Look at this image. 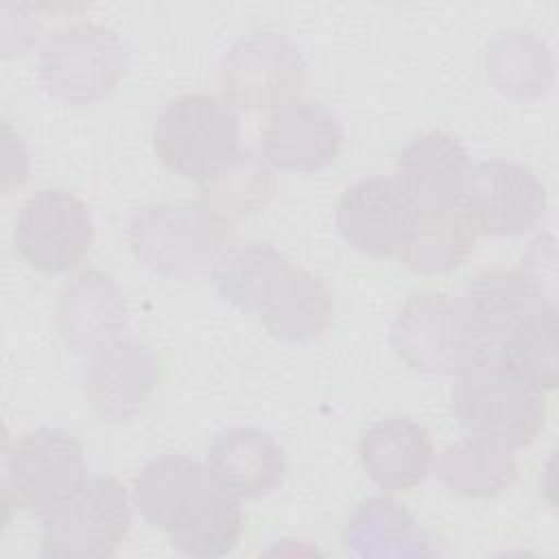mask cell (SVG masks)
<instances>
[{"mask_svg": "<svg viewBox=\"0 0 559 559\" xmlns=\"http://www.w3.org/2000/svg\"><path fill=\"white\" fill-rule=\"evenodd\" d=\"M133 500L142 520L190 557H223L245 531L240 500L223 493L205 465L186 454L151 459L133 480Z\"/></svg>", "mask_w": 559, "mask_h": 559, "instance_id": "1", "label": "cell"}, {"mask_svg": "<svg viewBox=\"0 0 559 559\" xmlns=\"http://www.w3.org/2000/svg\"><path fill=\"white\" fill-rule=\"evenodd\" d=\"M454 376L452 408L469 435L509 450L528 448L537 439L546 417L542 393L498 352L472 356Z\"/></svg>", "mask_w": 559, "mask_h": 559, "instance_id": "2", "label": "cell"}, {"mask_svg": "<svg viewBox=\"0 0 559 559\" xmlns=\"http://www.w3.org/2000/svg\"><path fill=\"white\" fill-rule=\"evenodd\" d=\"M127 242L142 266L186 282L212 273L234 245V225L199 201L146 203L131 214Z\"/></svg>", "mask_w": 559, "mask_h": 559, "instance_id": "3", "label": "cell"}, {"mask_svg": "<svg viewBox=\"0 0 559 559\" xmlns=\"http://www.w3.org/2000/svg\"><path fill=\"white\" fill-rule=\"evenodd\" d=\"M153 148L170 173L199 183L242 151L240 118L221 96L179 94L162 107L153 124Z\"/></svg>", "mask_w": 559, "mask_h": 559, "instance_id": "4", "label": "cell"}, {"mask_svg": "<svg viewBox=\"0 0 559 559\" xmlns=\"http://www.w3.org/2000/svg\"><path fill=\"white\" fill-rule=\"evenodd\" d=\"M124 66L127 48L118 33L90 20L52 31L37 55L41 85L68 105H94L111 96Z\"/></svg>", "mask_w": 559, "mask_h": 559, "instance_id": "5", "label": "cell"}, {"mask_svg": "<svg viewBox=\"0 0 559 559\" xmlns=\"http://www.w3.org/2000/svg\"><path fill=\"white\" fill-rule=\"evenodd\" d=\"M85 480L83 445L61 428H33L11 439L2 456V500L39 522Z\"/></svg>", "mask_w": 559, "mask_h": 559, "instance_id": "6", "label": "cell"}, {"mask_svg": "<svg viewBox=\"0 0 559 559\" xmlns=\"http://www.w3.org/2000/svg\"><path fill=\"white\" fill-rule=\"evenodd\" d=\"M131 531V496L114 476L85 480L41 520L44 557H111Z\"/></svg>", "mask_w": 559, "mask_h": 559, "instance_id": "7", "label": "cell"}, {"mask_svg": "<svg viewBox=\"0 0 559 559\" xmlns=\"http://www.w3.org/2000/svg\"><path fill=\"white\" fill-rule=\"evenodd\" d=\"M299 46L277 31H253L236 39L218 63V85L231 107L247 111L280 109L306 87Z\"/></svg>", "mask_w": 559, "mask_h": 559, "instance_id": "8", "label": "cell"}, {"mask_svg": "<svg viewBox=\"0 0 559 559\" xmlns=\"http://www.w3.org/2000/svg\"><path fill=\"white\" fill-rule=\"evenodd\" d=\"M389 341L408 369L428 376H452L474 356L459 301L441 290L406 297L393 314Z\"/></svg>", "mask_w": 559, "mask_h": 559, "instance_id": "9", "label": "cell"}, {"mask_svg": "<svg viewBox=\"0 0 559 559\" xmlns=\"http://www.w3.org/2000/svg\"><path fill=\"white\" fill-rule=\"evenodd\" d=\"M15 251L39 273L61 275L76 269L94 242V218L74 192L44 188L31 194L15 221Z\"/></svg>", "mask_w": 559, "mask_h": 559, "instance_id": "10", "label": "cell"}, {"mask_svg": "<svg viewBox=\"0 0 559 559\" xmlns=\"http://www.w3.org/2000/svg\"><path fill=\"white\" fill-rule=\"evenodd\" d=\"M461 205L478 236L515 238L542 223L548 197L533 168L511 159H489L472 166Z\"/></svg>", "mask_w": 559, "mask_h": 559, "instance_id": "11", "label": "cell"}, {"mask_svg": "<svg viewBox=\"0 0 559 559\" xmlns=\"http://www.w3.org/2000/svg\"><path fill=\"white\" fill-rule=\"evenodd\" d=\"M474 356L498 352L526 321L548 306L518 269L493 266L476 273L456 297Z\"/></svg>", "mask_w": 559, "mask_h": 559, "instance_id": "12", "label": "cell"}, {"mask_svg": "<svg viewBox=\"0 0 559 559\" xmlns=\"http://www.w3.org/2000/svg\"><path fill=\"white\" fill-rule=\"evenodd\" d=\"M159 378L153 349L138 338L118 336L90 352L83 386L96 415L109 424L129 421L142 413Z\"/></svg>", "mask_w": 559, "mask_h": 559, "instance_id": "13", "label": "cell"}, {"mask_svg": "<svg viewBox=\"0 0 559 559\" xmlns=\"http://www.w3.org/2000/svg\"><path fill=\"white\" fill-rule=\"evenodd\" d=\"M415 207L393 177L369 175L347 186L336 203L341 238L356 251L384 260L397 255Z\"/></svg>", "mask_w": 559, "mask_h": 559, "instance_id": "14", "label": "cell"}, {"mask_svg": "<svg viewBox=\"0 0 559 559\" xmlns=\"http://www.w3.org/2000/svg\"><path fill=\"white\" fill-rule=\"evenodd\" d=\"M343 124L321 100H293L273 111L260 135L262 159L277 170L319 173L338 157Z\"/></svg>", "mask_w": 559, "mask_h": 559, "instance_id": "15", "label": "cell"}, {"mask_svg": "<svg viewBox=\"0 0 559 559\" xmlns=\"http://www.w3.org/2000/svg\"><path fill=\"white\" fill-rule=\"evenodd\" d=\"M127 321L124 293L116 277L100 269L72 275L55 301L57 330L63 343L79 354H90L122 336Z\"/></svg>", "mask_w": 559, "mask_h": 559, "instance_id": "16", "label": "cell"}, {"mask_svg": "<svg viewBox=\"0 0 559 559\" xmlns=\"http://www.w3.org/2000/svg\"><path fill=\"white\" fill-rule=\"evenodd\" d=\"M205 469L212 483L236 500L271 496L286 476V454L273 435L253 426L221 430L207 452Z\"/></svg>", "mask_w": 559, "mask_h": 559, "instance_id": "17", "label": "cell"}, {"mask_svg": "<svg viewBox=\"0 0 559 559\" xmlns=\"http://www.w3.org/2000/svg\"><path fill=\"white\" fill-rule=\"evenodd\" d=\"M469 170V153L459 138L426 131L400 151L393 179L415 210L454 207L463 203Z\"/></svg>", "mask_w": 559, "mask_h": 559, "instance_id": "18", "label": "cell"}, {"mask_svg": "<svg viewBox=\"0 0 559 559\" xmlns=\"http://www.w3.org/2000/svg\"><path fill=\"white\" fill-rule=\"evenodd\" d=\"M362 469L386 493L417 487L432 469L435 445L430 432L408 415H386L360 437Z\"/></svg>", "mask_w": 559, "mask_h": 559, "instance_id": "19", "label": "cell"}, {"mask_svg": "<svg viewBox=\"0 0 559 559\" xmlns=\"http://www.w3.org/2000/svg\"><path fill=\"white\" fill-rule=\"evenodd\" d=\"M345 548L356 557H435L439 548L419 520L397 500L373 496L362 500L343 531Z\"/></svg>", "mask_w": 559, "mask_h": 559, "instance_id": "20", "label": "cell"}, {"mask_svg": "<svg viewBox=\"0 0 559 559\" xmlns=\"http://www.w3.org/2000/svg\"><path fill=\"white\" fill-rule=\"evenodd\" d=\"M332 314L334 297L325 282L290 262L255 317L271 336L288 343H308L330 328Z\"/></svg>", "mask_w": 559, "mask_h": 559, "instance_id": "21", "label": "cell"}, {"mask_svg": "<svg viewBox=\"0 0 559 559\" xmlns=\"http://www.w3.org/2000/svg\"><path fill=\"white\" fill-rule=\"evenodd\" d=\"M478 234L463 205L415 210L397 260L419 275H443L463 266L474 253Z\"/></svg>", "mask_w": 559, "mask_h": 559, "instance_id": "22", "label": "cell"}, {"mask_svg": "<svg viewBox=\"0 0 559 559\" xmlns=\"http://www.w3.org/2000/svg\"><path fill=\"white\" fill-rule=\"evenodd\" d=\"M432 472L454 496L489 500L515 483L518 463L513 450L469 435L441 450Z\"/></svg>", "mask_w": 559, "mask_h": 559, "instance_id": "23", "label": "cell"}, {"mask_svg": "<svg viewBox=\"0 0 559 559\" xmlns=\"http://www.w3.org/2000/svg\"><path fill=\"white\" fill-rule=\"evenodd\" d=\"M485 72L498 94L515 100H537L552 87L555 57L537 33L515 28L487 44Z\"/></svg>", "mask_w": 559, "mask_h": 559, "instance_id": "24", "label": "cell"}, {"mask_svg": "<svg viewBox=\"0 0 559 559\" xmlns=\"http://www.w3.org/2000/svg\"><path fill=\"white\" fill-rule=\"evenodd\" d=\"M277 190L273 168L253 151H240L229 164L199 181L197 201L236 225L269 205Z\"/></svg>", "mask_w": 559, "mask_h": 559, "instance_id": "25", "label": "cell"}, {"mask_svg": "<svg viewBox=\"0 0 559 559\" xmlns=\"http://www.w3.org/2000/svg\"><path fill=\"white\" fill-rule=\"evenodd\" d=\"M288 264L290 260L269 242H234L223 251L210 275L227 304L258 314Z\"/></svg>", "mask_w": 559, "mask_h": 559, "instance_id": "26", "label": "cell"}, {"mask_svg": "<svg viewBox=\"0 0 559 559\" xmlns=\"http://www.w3.org/2000/svg\"><path fill=\"white\" fill-rule=\"evenodd\" d=\"M557 332V308H544L498 349V354L539 393L555 391L559 382Z\"/></svg>", "mask_w": 559, "mask_h": 559, "instance_id": "27", "label": "cell"}, {"mask_svg": "<svg viewBox=\"0 0 559 559\" xmlns=\"http://www.w3.org/2000/svg\"><path fill=\"white\" fill-rule=\"evenodd\" d=\"M520 271L531 280L542 299L557 308V253L555 238L550 234H539L522 255Z\"/></svg>", "mask_w": 559, "mask_h": 559, "instance_id": "28", "label": "cell"}]
</instances>
